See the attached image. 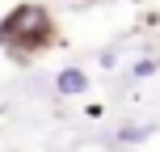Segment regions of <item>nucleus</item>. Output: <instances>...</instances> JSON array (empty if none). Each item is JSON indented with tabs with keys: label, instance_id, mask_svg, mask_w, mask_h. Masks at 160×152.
<instances>
[{
	"label": "nucleus",
	"instance_id": "1",
	"mask_svg": "<svg viewBox=\"0 0 160 152\" xmlns=\"http://www.w3.org/2000/svg\"><path fill=\"white\" fill-rule=\"evenodd\" d=\"M51 42H55V17L38 0H25L0 17V47L13 59H30L38 51H47Z\"/></svg>",
	"mask_w": 160,
	"mask_h": 152
},
{
	"label": "nucleus",
	"instance_id": "2",
	"mask_svg": "<svg viewBox=\"0 0 160 152\" xmlns=\"http://www.w3.org/2000/svg\"><path fill=\"white\" fill-rule=\"evenodd\" d=\"M84 93H88V72H84V68L68 64V68L55 72V97L72 102V97H84Z\"/></svg>",
	"mask_w": 160,
	"mask_h": 152
},
{
	"label": "nucleus",
	"instance_id": "3",
	"mask_svg": "<svg viewBox=\"0 0 160 152\" xmlns=\"http://www.w3.org/2000/svg\"><path fill=\"white\" fill-rule=\"evenodd\" d=\"M156 72H160V64H156V59H139V64L131 68V76H139V80H143V76H156Z\"/></svg>",
	"mask_w": 160,
	"mask_h": 152
},
{
	"label": "nucleus",
	"instance_id": "4",
	"mask_svg": "<svg viewBox=\"0 0 160 152\" xmlns=\"http://www.w3.org/2000/svg\"><path fill=\"white\" fill-rule=\"evenodd\" d=\"M148 131H152V127H127L118 135V144H139V139H148Z\"/></svg>",
	"mask_w": 160,
	"mask_h": 152
}]
</instances>
